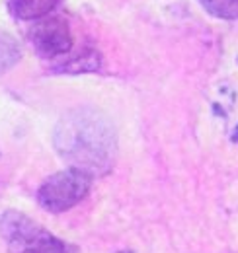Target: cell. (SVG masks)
Returning a JSON list of instances; mask_svg holds the SVG:
<instances>
[{
  "label": "cell",
  "mask_w": 238,
  "mask_h": 253,
  "mask_svg": "<svg viewBox=\"0 0 238 253\" xmlns=\"http://www.w3.org/2000/svg\"><path fill=\"white\" fill-rule=\"evenodd\" d=\"M20 253H80V250L64 240H59L57 236H53L49 230L31 246H28L26 250H22Z\"/></svg>",
  "instance_id": "obj_6"
},
{
  "label": "cell",
  "mask_w": 238,
  "mask_h": 253,
  "mask_svg": "<svg viewBox=\"0 0 238 253\" xmlns=\"http://www.w3.org/2000/svg\"><path fill=\"white\" fill-rule=\"evenodd\" d=\"M45 232L47 230L43 226H39L20 211H6L0 216V236L12 248H20V252L37 242Z\"/></svg>",
  "instance_id": "obj_4"
},
{
  "label": "cell",
  "mask_w": 238,
  "mask_h": 253,
  "mask_svg": "<svg viewBox=\"0 0 238 253\" xmlns=\"http://www.w3.org/2000/svg\"><path fill=\"white\" fill-rule=\"evenodd\" d=\"M31 43L37 51V55L45 59L60 57L70 51L72 47V33L64 20L60 18H49L39 22L31 30Z\"/></svg>",
  "instance_id": "obj_3"
},
{
  "label": "cell",
  "mask_w": 238,
  "mask_h": 253,
  "mask_svg": "<svg viewBox=\"0 0 238 253\" xmlns=\"http://www.w3.org/2000/svg\"><path fill=\"white\" fill-rule=\"evenodd\" d=\"M20 61V47L16 39L8 33L0 32V74L12 68Z\"/></svg>",
  "instance_id": "obj_7"
},
{
  "label": "cell",
  "mask_w": 238,
  "mask_h": 253,
  "mask_svg": "<svg viewBox=\"0 0 238 253\" xmlns=\"http://www.w3.org/2000/svg\"><path fill=\"white\" fill-rule=\"evenodd\" d=\"M55 150L70 168L94 175L108 173L116 162L118 140L114 125L96 109L80 107L62 115L55 126Z\"/></svg>",
  "instance_id": "obj_1"
},
{
  "label": "cell",
  "mask_w": 238,
  "mask_h": 253,
  "mask_svg": "<svg viewBox=\"0 0 238 253\" xmlns=\"http://www.w3.org/2000/svg\"><path fill=\"white\" fill-rule=\"evenodd\" d=\"M118 253H133V252H118Z\"/></svg>",
  "instance_id": "obj_10"
},
{
  "label": "cell",
  "mask_w": 238,
  "mask_h": 253,
  "mask_svg": "<svg viewBox=\"0 0 238 253\" xmlns=\"http://www.w3.org/2000/svg\"><path fill=\"white\" fill-rule=\"evenodd\" d=\"M100 68V55L96 51H84L82 55H78L74 61L66 63L62 66V70L66 72H90V70H98Z\"/></svg>",
  "instance_id": "obj_9"
},
{
  "label": "cell",
  "mask_w": 238,
  "mask_h": 253,
  "mask_svg": "<svg viewBox=\"0 0 238 253\" xmlns=\"http://www.w3.org/2000/svg\"><path fill=\"white\" fill-rule=\"evenodd\" d=\"M211 16L221 20H238V0H199Z\"/></svg>",
  "instance_id": "obj_8"
},
{
  "label": "cell",
  "mask_w": 238,
  "mask_h": 253,
  "mask_svg": "<svg viewBox=\"0 0 238 253\" xmlns=\"http://www.w3.org/2000/svg\"><path fill=\"white\" fill-rule=\"evenodd\" d=\"M92 187V175L68 168L59 173L47 177L41 187L37 189V203L47 211V212H64L72 207H76L80 201L90 193Z\"/></svg>",
  "instance_id": "obj_2"
},
{
  "label": "cell",
  "mask_w": 238,
  "mask_h": 253,
  "mask_svg": "<svg viewBox=\"0 0 238 253\" xmlns=\"http://www.w3.org/2000/svg\"><path fill=\"white\" fill-rule=\"evenodd\" d=\"M59 0H10L12 12L20 20H37L47 16Z\"/></svg>",
  "instance_id": "obj_5"
}]
</instances>
